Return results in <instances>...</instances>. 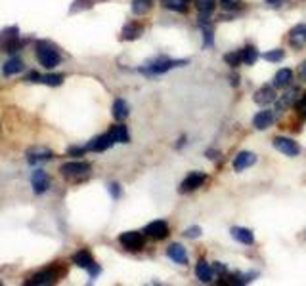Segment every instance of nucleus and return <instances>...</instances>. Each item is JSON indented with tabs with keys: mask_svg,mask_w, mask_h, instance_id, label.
Masks as SVG:
<instances>
[{
	"mask_svg": "<svg viewBox=\"0 0 306 286\" xmlns=\"http://www.w3.org/2000/svg\"><path fill=\"white\" fill-rule=\"evenodd\" d=\"M35 54H37L39 63H41L43 67H46V69L58 67L59 61H61L58 50H56L50 42H46V40H39V42H37V46H35Z\"/></svg>",
	"mask_w": 306,
	"mask_h": 286,
	"instance_id": "f257e3e1",
	"label": "nucleus"
},
{
	"mask_svg": "<svg viewBox=\"0 0 306 286\" xmlns=\"http://www.w3.org/2000/svg\"><path fill=\"white\" fill-rule=\"evenodd\" d=\"M184 65H188L186 59H167V57H157V59H153V61L146 63L144 67H140V71L144 72V74L153 76V74H163V72L171 71V69H175V67H184Z\"/></svg>",
	"mask_w": 306,
	"mask_h": 286,
	"instance_id": "f03ea898",
	"label": "nucleus"
},
{
	"mask_svg": "<svg viewBox=\"0 0 306 286\" xmlns=\"http://www.w3.org/2000/svg\"><path fill=\"white\" fill-rule=\"evenodd\" d=\"M23 44H25L23 40H19V29L17 27H8L0 33V50L2 52L14 54Z\"/></svg>",
	"mask_w": 306,
	"mask_h": 286,
	"instance_id": "7ed1b4c3",
	"label": "nucleus"
},
{
	"mask_svg": "<svg viewBox=\"0 0 306 286\" xmlns=\"http://www.w3.org/2000/svg\"><path fill=\"white\" fill-rule=\"evenodd\" d=\"M61 275H63V269L59 265H50L48 269H43V271H39L37 275H33L29 281H27V285H33V286L54 285V283H58V279Z\"/></svg>",
	"mask_w": 306,
	"mask_h": 286,
	"instance_id": "20e7f679",
	"label": "nucleus"
},
{
	"mask_svg": "<svg viewBox=\"0 0 306 286\" xmlns=\"http://www.w3.org/2000/svg\"><path fill=\"white\" fill-rule=\"evenodd\" d=\"M119 243L123 244V248L131 250V252H138L146 246V241H144V235L138 233V231H127L119 237Z\"/></svg>",
	"mask_w": 306,
	"mask_h": 286,
	"instance_id": "39448f33",
	"label": "nucleus"
},
{
	"mask_svg": "<svg viewBox=\"0 0 306 286\" xmlns=\"http://www.w3.org/2000/svg\"><path fill=\"white\" fill-rule=\"evenodd\" d=\"M274 147H276L279 153L287 155V157H297V155L301 153V147H299L297 142L291 140V138H281V136H277V138H274Z\"/></svg>",
	"mask_w": 306,
	"mask_h": 286,
	"instance_id": "423d86ee",
	"label": "nucleus"
},
{
	"mask_svg": "<svg viewBox=\"0 0 306 286\" xmlns=\"http://www.w3.org/2000/svg\"><path fill=\"white\" fill-rule=\"evenodd\" d=\"M144 233H146L147 237H151V239L163 241V239L169 237V223L163 221V219H155V221L147 223L146 229H144Z\"/></svg>",
	"mask_w": 306,
	"mask_h": 286,
	"instance_id": "0eeeda50",
	"label": "nucleus"
},
{
	"mask_svg": "<svg viewBox=\"0 0 306 286\" xmlns=\"http://www.w3.org/2000/svg\"><path fill=\"white\" fill-rule=\"evenodd\" d=\"M92 170L90 162H83V160H71V162H65L61 164L59 172L63 176H83V174H88Z\"/></svg>",
	"mask_w": 306,
	"mask_h": 286,
	"instance_id": "6e6552de",
	"label": "nucleus"
},
{
	"mask_svg": "<svg viewBox=\"0 0 306 286\" xmlns=\"http://www.w3.org/2000/svg\"><path fill=\"white\" fill-rule=\"evenodd\" d=\"M205 179H207V176H205L203 172H191L190 176L180 183V193H190V191H195V189H199V187L205 183Z\"/></svg>",
	"mask_w": 306,
	"mask_h": 286,
	"instance_id": "1a4fd4ad",
	"label": "nucleus"
},
{
	"mask_svg": "<svg viewBox=\"0 0 306 286\" xmlns=\"http://www.w3.org/2000/svg\"><path fill=\"white\" fill-rule=\"evenodd\" d=\"M115 138L111 136V132H107V134H103V136H98V138H94L92 142L87 145V151H96V153H102V151H107L109 147H113L115 145Z\"/></svg>",
	"mask_w": 306,
	"mask_h": 286,
	"instance_id": "9d476101",
	"label": "nucleus"
},
{
	"mask_svg": "<svg viewBox=\"0 0 306 286\" xmlns=\"http://www.w3.org/2000/svg\"><path fill=\"white\" fill-rule=\"evenodd\" d=\"M31 185H33V191L37 193V195H43L48 191V187H50V178H48V174L44 170H35L31 174Z\"/></svg>",
	"mask_w": 306,
	"mask_h": 286,
	"instance_id": "9b49d317",
	"label": "nucleus"
},
{
	"mask_svg": "<svg viewBox=\"0 0 306 286\" xmlns=\"http://www.w3.org/2000/svg\"><path fill=\"white\" fill-rule=\"evenodd\" d=\"M25 157H27L29 164H41V162L54 158V153L50 149H46V147H31V149H27Z\"/></svg>",
	"mask_w": 306,
	"mask_h": 286,
	"instance_id": "f8f14e48",
	"label": "nucleus"
},
{
	"mask_svg": "<svg viewBox=\"0 0 306 286\" xmlns=\"http://www.w3.org/2000/svg\"><path fill=\"white\" fill-rule=\"evenodd\" d=\"M289 44H291L295 50H301L306 46V23H299L291 29V35H289Z\"/></svg>",
	"mask_w": 306,
	"mask_h": 286,
	"instance_id": "ddd939ff",
	"label": "nucleus"
},
{
	"mask_svg": "<svg viewBox=\"0 0 306 286\" xmlns=\"http://www.w3.org/2000/svg\"><path fill=\"white\" fill-rule=\"evenodd\" d=\"M255 103H259V105H268V103H272V101H276V90H274V86H262V88H259L257 92H255Z\"/></svg>",
	"mask_w": 306,
	"mask_h": 286,
	"instance_id": "4468645a",
	"label": "nucleus"
},
{
	"mask_svg": "<svg viewBox=\"0 0 306 286\" xmlns=\"http://www.w3.org/2000/svg\"><path fill=\"white\" fill-rule=\"evenodd\" d=\"M167 256L171 257L175 263H180V265H186L188 263V252H186V248L182 246V244H171L169 248H167Z\"/></svg>",
	"mask_w": 306,
	"mask_h": 286,
	"instance_id": "2eb2a0df",
	"label": "nucleus"
},
{
	"mask_svg": "<svg viewBox=\"0 0 306 286\" xmlns=\"http://www.w3.org/2000/svg\"><path fill=\"white\" fill-rule=\"evenodd\" d=\"M257 162V157H255V153H251V151H241L237 157L233 158V170L235 172H241L249 168V166H253Z\"/></svg>",
	"mask_w": 306,
	"mask_h": 286,
	"instance_id": "dca6fc26",
	"label": "nucleus"
},
{
	"mask_svg": "<svg viewBox=\"0 0 306 286\" xmlns=\"http://www.w3.org/2000/svg\"><path fill=\"white\" fill-rule=\"evenodd\" d=\"M23 69H25V63H23L19 57L14 56V57H10V59L2 65V74L10 78V76H14V74H19Z\"/></svg>",
	"mask_w": 306,
	"mask_h": 286,
	"instance_id": "f3484780",
	"label": "nucleus"
},
{
	"mask_svg": "<svg viewBox=\"0 0 306 286\" xmlns=\"http://www.w3.org/2000/svg\"><path fill=\"white\" fill-rule=\"evenodd\" d=\"M274 124V113L272 111H261L255 114L253 118V126L257 130H266Z\"/></svg>",
	"mask_w": 306,
	"mask_h": 286,
	"instance_id": "a211bd4d",
	"label": "nucleus"
},
{
	"mask_svg": "<svg viewBox=\"0 0 306 286\" xmlns=\"http://www.w3.org/2000/svg\"><path fill=\"white\" fill-rule=\"evenodd\" d=\"M142 33H144V27H142L140 23H136V21L127 23V25L123 27V31H121V40H136Z\"/></svg>",
	"mask_w": 306,
	"mask_h": 286,
	"instance_id": "6ab92c4d",
	"label": "nucleus"
},
{
	"mask_svg": "<svg viewBox=\"0 0 306 286\" xmlns=\"http://www.w3.org/2000/svg\"><path fill=\"white\" fill-rule=\"evenodd\" d=\"M195 277H197L201 283H211V281H213V267H211L205 259H199L197 265H195Z\"/></svg>",
	"mask_w": 306,
	"mask_h": 286,
	"instance_id": "aec40b11",
	"label": "nucleus"
},
{
	"mask_svg": "<svg viewBox=\"0 0 306 286\" xmlns=\"http://www.w3.org/2000/svg\"><path fill=\"white\" fill-rule=\"evenodd\" d=\"M71 261H73L75 265H79V267H83V269H90L96 261H94V257L90 256V252H87V250H81V252H77V254H73V257H71Z\"/></svg>",
	"mask_w": 306,
	"mask_h": 286,
	"instance_id": "412c9836",
	"label": "nucleus"
},
{
	"mask_svg": "<svg viewBox=\"0 0 306 286\" xmlns=\"http://www.w3.org/2000/svg\"><path fill=\"white\" fill-rule=\"evenodd\" d=\"M232 237L235 241H239L241 244H253L255 243V235H253V231L251 229H245V227H232Z\"/></svg>",
	"mask_w": 306,
	"mask_h": 286,
	"instance_id": "4be33fe9",
	"label": "nucleus"
},
{
	"mask_svg": "<svg viewBox=\"0 0 306 286\" xmlns=\"http://www.w3.org/2000/svg\"><path fill=\"white\" fill-rule=\"evenodd\" d=\"M293 80V71L291 69H279L274 76V86L276 88H287Z\"/></svg>",
	"mask_w": 306,
	"mask_h": 286,
	"instance_id": "5701e85b",
	"label": "nucleus"
},
{
	"mask_svg": "<svg viewBox=\"0 0 306 286\" xmlns=\"http://www.w3.org/2000/svg\"><path fill=\"white\" fill-rule=\"evenodd\" d=\"M297 103V90H289L285 96H281V100L276 103V111L277 113H283L287 107H291Z\"/></svg>",
	"mask_w": 306,
	"mask_h": 286,
	"instance_id": "b1692460",
	"label": "nucleus"
},
{
	"mask_svg": "<svg viewBox=\"0 0 306 286\" xmlns=\"http://www.w3.org/2000/svg\"><path fill=\"white\" fill-rule=\"evenodd\" d=\"M111 111H113V118L115 120H125L129 116V103L119 98V100L113 101V109Z\"/></svg>",
	"mask_w": 306,
	"mask_h": 286,
	"instance_id": "393cba45",
	"label": "nucleus"
},
{
	"mask_svg": "<svg viewBox=\"0 0 306 286\" xmlns=\"http://www.w3.org/2000/svg\"><path fill=\"white\" fill-rule=\"evenodd\" d=\"M190 2L191 0H161L163 8L173 10V12H180V14H184V12L188 10V4H190Z\"/></svg>",
	"mask_w": 306,
	"mask_h": 286,
	"instance_id": "a878e982",
	"label": "nucleus"
},
{
	"mask_svg": "<svg viewBox=\"0 0 306 286\" xmlns=\"http://www.w3.org/2000/svg\"><path fill=\"white\" fill-rule=\"evenodd\" d=\"M109 132H111V136L115 138L117 143H129V142H131L129 130H127V126H125V124H115V126L109 130Z\"/></svg>",
	"mask_w": 306,
	"mask_h": 286,
	"instance_id": "bb28decb",
	"label": "nucleus"
},
{
	"mask_svg": "<svg viewBox=\"0 0 306 286\" xmlns=\"http://www.w3.org/2000/svg\"><path fill=\"white\" fill-rule=\"evenodd\" d=\"M241 59H243L245 65H255L257 59H259V52H257V48H255V46H245V48L241 50Z\"/></svg>",
	"mask_w": 306,
	"mask_h": 286,
	"instance_id": "cd10ccee",
	"label": "nucleus"
},
{
	"mask_svg": "<svg viewBox=\"0 0 306 286\" xmlns=\"http://www.w3.org/2000/svg\"><path fill=\"white\" fill-rule=\"evenodd\" d=\"M151 2H153V0H134V2H132V12L136 15L147 14L149 8H151Z\"/></svg>",
	"mask_w": 306,
	"mask_h": 286,
	"instance_id": "c85d7f7f",
	"label": "nucleus"
},
{
	"mask_svg": "<svg viewBox=\"0 0 306 286\" xmlns=\"http://www.w3.org/2000/svg\"><path fill=\"white\" fill-rule=\"evenodd\" d=\"M41 82L46 86H59L63 82V74H56V72H50V74H43Z\"/></svg>",
	"mask_w": 306,
	"mask_h": 286,
	"instance_id": "c756f323",
	"label": "nucleus"
},
{
	"mask_svg": "<svg viewBox=\"0 0 306 286\" xmlns=\"http://www.w3.org/2000/svg\"><path fill=\"white\" fill-rule=\"evenodd\" d=\"M262 57L266 59V61H270V63H277V61H281V59L285 57V52H283L281 48H276V50H270V52H266Z\"/></svg>",
	"mask_w": 306,
	"mask_h": 286,
	"instance_id": "7c9ffc66",
	"label": "nucleus"
},
{
	"mask_svg": "<svg viewBox=\"0 0 306 286\" xmlns=\"http://www.w3.org/2000/svg\"><path fill=\"white\" fill-rule=\"evenodd\" d=\"M195 6H197L199 12L211 14L215 10V6H217V0H195Z\"/></svg>",
	"mask_w": 306,
	"mask_h": 286,
	"instance_id": "2f4dec72",
	"label": "nucleus"
},
{
	"mask_svg": "<svg viewBox=\"0 0 306 286\" xmlns=\"http://www.w3.org/2000/svg\"><path fill=\"white\" fill-rule=\"evenodd\" d=\"M224 61H226L230 67H237L239 63H243V59H241V50H239V52H230V54H226V56H224Z\"/></svg>",
	"mask_w": 306,
	"mask_h": 286,
	"instance_id": "473e14b6",
	"label": "nucleus"
},
{
	"mask_svg": "<svg viewBox=\"0 0 306 286\" xmlns=\"http://www.w3.org/2000/svg\"><path fill=\"white\" fill-rule=\"evenodd\" d=\"M201 31H203V36H205V48H211L213 46V27L211 23H201Z\"/></svg>",
	"mask_w": 306,
	"mask_h": 286,
	"instance_id": "72a5a7b5",
	"label": "nucleus"
},
{
	"mask_svg": "<svg viewBox=\"0 0 306 286\" xmlns=\"http://www.w3.org/2000/svg\"><path fill=\"white\" fill-rule=\"evenodd\" d=\"M92 6V0H75V6L71 8V14L79 12V10H87Z\"/></svg>",
	"mask_w": 306,
	"mask_h": 286,
	"instance_id": "f704fd0d",
	"label": "nucleus"
},
{
	"mask_svg": "<svg viewBox=\"0 0 306 286\" xmlns=\"http://www.w3.org/2000/svg\"><path fill=\"white\" fill-rule=\"evenodd\" d=\"M107 191H109V195H111L113 199H119V197L123 195V189H121V185H119V183H115V181L107 185Z\"/></svg>",
	"mask_w": 306,
	"mask_h": 286,
	"instance_id": "c9c22d12",
	"label": "nucleus"
},
{
	"mask_svg": "<svg viewBox=\"0 0 306 286\" xmlns=\"http://www.w3.org/2000/svg\"><path fill=\"white\" fill-rule=\"evenodd\" d=\"M201 233H203V231H201V227L193 225V227H188L186 231H184V237H188V239H197Z\"/></svg>",
	"mask_w": 306,
	"mask_h": 286,
	"instance_id": "e433bc0d",
	"label": "nucleus"
},
{
	"mask_svg": "<svg viewBox=\"0 0 306 286\" xmlns=\"http://www.w3.org/2000/svg\"><path fill=\"white\" fill-rule=\"evenodd\" d=\"M67 153H69L71 157H83V155L87 153V147H69Z\"/></svg>",
	"mask_w": 306,
	"mask_h": 286,
	"instance_id": "4c0bfd02",
	"label": "nucleus"
},
{
	"mask_svg": "<svg viewBox=\"0 0 306 286\" xmlns=\"http://www.w3.org/2000/svg\"><path fill=\"white\" fill-rule=\"evenodd\" d=\"M41 78H43V74H39L37 71H31L23 80H25V82H41Z\"/></svg>",
	"mask_w": 306,
	"mask_h": 286,
	"instance_id": "58836bf2",
	"label": "nucleus"
},
{
	"mask_svg": "<svg viewBox=\"0 0 306 286\" xmlns=\"http://www.w3.org/2000/svg\"><path fill=\"white\" fill-rule=\"evenodd\" d=\"M220 2H222V6H224V8L233 10V8H237V6H239V2H241V0H220Z\"/></svg>",
	"mask_w": 306,
	"mask_h": 286,
	"instance_id": "ea45409f",
	"label": "nucleus"
},
{
	"mask_svg": "<svg viewBox=\"0 0 306 286\" xmlns=\"http://www.w3.org/2000/svg\"><path fill=\"white\" fill-rule=\"evenodd\" d=\"M215 271L220 273V275H224V273L228 271V269H226V265H224V263H219V261H217V265H215Z\"/></svg>",
	"mask_w": 306,
	"mask_h": 286,
	"instance_id": "a19ab883",
	"label": "nucleus"
},
{
	"mask_svg": "<svg viewBox=\"0 0 306 286\" xmlns=\"http://www.w3.org/2000/svg\"><path fill=\"white\" fill-rule=\"evenodd\" d=\"M299 74H301V78H306V59L303 61V65L299 67Z\"/></svg>",
	"mask_w": 306,
	"mask_h": 286,
	"instance_id": "79ce46f5",
	"label": "nucleus"
},
{
	"mask_svg": "<svg viewBox=\"0 0 306 286\" xmlns=\"http://www.w3.org/2000/svg\"><path fill=\"white\" fill-rule=\"evenodd\" d=\"M285 0H266V4L268 6H272V8H276V6H279V4H283Z\"/></svg>",
	"mask_w": 306,
	"mask_h": 286,
	"instance_id": "37998d69",
	"label": "nucleus"
},
{
	"mask_svg": "<svg viewBox=\"0 0 306 286\" xmlns=\"http://www.w3.org/2000/svg\"><path fill=\"white\" fill-rule=\"evenodd\" d=\"M297 107H299V109H306V94L301 98V100L297 101Z\"/></svg>",
	"mask_w": 306,
	"mask_h": 286,
	"instance_id": "c03bdc74",
	"label": "nucleus"
},
{
	"mask_svg": "<svg viewBox=\"0 0 306 286\" xmlns=\"http://www.w3.org/2000/svg\"><path fill=\"white\" fill-rule=\"evenodd\" d=\"M305 118H306V109H305Z\"/></svg>",
	"mask_w": 306,
	"mask_h": 286,
	"instance_id": "a18cd8bd",
	"label": "nucleus"
},
{
	"mask_svg": "<svg viewBox=\"0 0 306 286\" xmlns=\"http://www.w3.org/2000/svg\"><path fill=\"white\" fill-rule=\"evenodd\" d=\"M0 285H2V283H0Z\"/></svg>",
	"mask_w": 306,
	"mask_h": 286,
	"instance_id": "49530a36",
	"label": "nucleus"
}]
</instances>
